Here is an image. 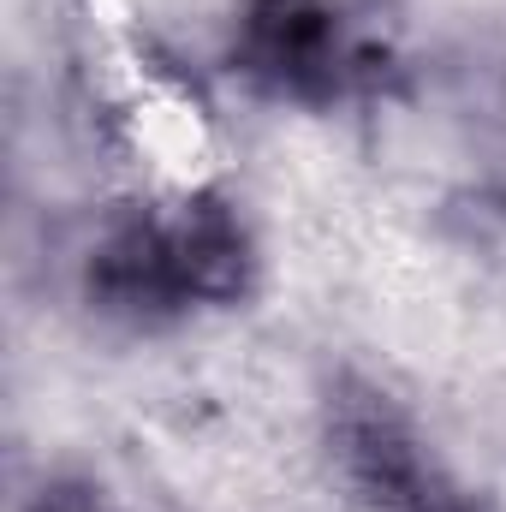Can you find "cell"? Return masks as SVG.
Instances as JSON below:
<instances>
[{"mask_svg":"<svg viewBox=\"0 0 506 512\" xmlns=\"http://www.w3.org/2000/svg\"><path fill=\"white\" fill-rule=\"evenodd\" d=\"M245 268V239L221 209H191L179 221L126 227L96 256V280L114 304L155 310L179 298H227Z\"/></svg>","mask_w":506,"mask_h":512,"instance_id":"6da1fadb","label":"cell"},{"mask_svg":"<svg viewBox=\"0 0 506 512\" xmlns=\"http://www.w3.org/2000/svg\"><path fill=\"white\" fill-rule=\"evenodd\" d=\"M251 60V72L274 78L280 90H298V96L340 90L352 72V48H346L340 24L316 0H262L251 12Z\"/></svg>","mask_w":506,"mask_h":512,"instance_id":"3957f363","label":"cell"},{"mask_svg":"<svg viewBox=\"0 0 506 512\" xmlns=\"http://www.w3.org/2000/svg\"><path fill=\"white\" fill-rule=\"evenodd\" d=\"M42 512H102V507H90V495H48Z\"/></svg>","mask_w":506,"mask_h":512,"instance_id":"277c9868","label":"cell"},{"mask_svg":"<svg viewBox=\"0 0 506 512\" xmlns=\"http://www.w3.org/2000/svg\"><path fill=\"white\" fill-rule=\"evenodd\" d=\"M334 435L358 512H471V501L435 471V459L387 399L376 393L346 399Z\"/></svg>","mask_w":506,"mask_h":512,"instance_id":"7a4b0ae2","label":"cell"}]
</instances>
